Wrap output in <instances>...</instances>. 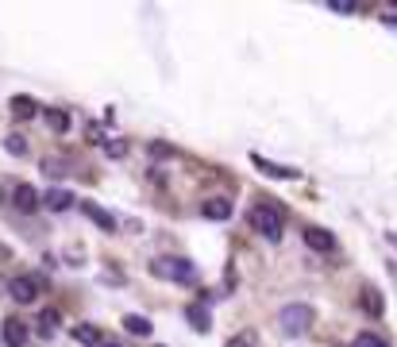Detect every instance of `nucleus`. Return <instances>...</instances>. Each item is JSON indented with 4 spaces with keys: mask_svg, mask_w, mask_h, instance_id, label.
<instances>
[{
    "mask_svg": "<svg viewBox=\"0 0 397 347\" xmlns=\"http://www.w3.org/2000/svg\"><path fill=\"white\" fill-rule=\"evenodd\" d=\"M150 274L162 278V282H178V286H193V282L201 278L189 259H155V263H150Z\"/></svg>",
    "mask_w": 397,
    "mask_h": 347,
    "instance_id": "f257e3e1",
    "label": "nucleus"
},
{
    "mask_svg": "<svg viewBox=\"0 0 397 347\" xmlns=\"http://www.w3.org/2000/svg\"><path fill=\"white\" fill-rule=\"evenodd\" d=\"M247 220H251V228L263 236V240H270V243H278L281 240V231H286V224H281V213L278 208H270V205H255L247 213Z\"/></svg>",
    "mask_w": 397,
    "mask_h": 347,
    "instance_id": "f03ea898",
    "label": "nucleus"
},
{
    "mask_svg": "<svg viewBox=\"0 0 397 347\" xmlns=\"http://www.w3.org/2000/svg\"><path fill=\"white\" fill-rule=\"evenodd\" d=\"M278 328L286 332V336H301V332H309L313 328V309L301 305V301L297 305H286L278 313Z\"/></svg>",
    "mask_w": 397,
    "mask_h": 347,
    "instance_id": "7ed1b4c3",
    "label": "nucleus"
},
{
    "mask_svg": "<svg viewBox=\"0 0 397 347\" xmlns=\"http://www.w3.org/2000/svg\"><path fill=\"white\" fill-rule=\"evenodd\" d=\"M8 298L20 301V305H31L35 298H39V278H31V274H20V278L8 282Z\"/></svg>",
    "mask_w": 397,
    "mask_h": 347,
    "instance_id": "20e7f679",
    "label": "nucleus"
},
{
    "mask_svg": "<svg viewBox=\"0 0 397 347\" xmlns=\"http://www.w3.org/2000/svg\"><path fill=\"white\" fill-rule=\"evenodd\" d=\"M81 213L89 216V220L97 224V228H104V231H116V216L108 213V208H100L97 201H81Z\"/></svg>",
    "mask_w": 397,
    "mask_h": 347,
    "instance_id": "39448f33",
    "label": "nucleus"
},
{
    "mask_svg": "<svg viewBox=\"0 0 397 347\" xmlns=\"http://www.w3.org/2000/svg\"><path fill=\"white\" fill-rule=\"evenodd\" d=\"M27 339H31L27 324L16 321V316H8V321H4V344H8V347H27Z\"/></svg>",
    "mask_w": 397,
    "mask_h": 347,
    "instance_id": "423d86ee",
    "label": "nucleus"
},
{
    "mask_svg": "<svg viewBox=\"0 0 397 347\" xmlns=\"http://www.w3.org/2000/svg\"><path fill=\"white\" fill-rule=\"evenodd\" d=\"M42 205L50 208V213H66V208H74L77 201H74V193L70 190H62V185H54V190H47V197H42Z\"/></svg>",
    "mask_w": 397,
    "mask_h": 347,
    "instance_id": "0eeeda50",
    "label": "nucleus"
},
{
    "mask_svg": "<svg viewBox=\"0 0 397 347\" xmlns=\"http://www.w3.org/2000/svg\"><path fill=\"white\" fill-rule=\"evenodd\" d=\"M185 321L193 324V332H208V328H212V316H208V305H205V301H193V305H185Z\"/></svg>",
    "mask_w": 397,
    "mask_h": 347,
    "instance_id": "6e6552de",
    "label": "nucleus"
},
{
    "mask_svg": "<svg viewBox=\"0 0 397 347\" xmlns=\"http://www.w3.org/2000/svg\"><path fill=\"white\" fill-rule=\"evenodd\" d=\"M39 193H35V185H16V193H12V205L20 208V213H35L39 208Z\"/></svg>",
    "mask_w": 397,
    "mask_h": 347,
    "instance_id": "1a4fd4ad",
    "label": "nucleus"
},
{
    "mask_svg": "<svg viewBox=\"0 0 397 347\" xmlns=\"http://www.w3.org/2000/svg\"><path fill=\"white\" fill-rule=\"evenodd\" d=\"M301 240H305L313 251H332V247H336L332 231H324V228H305V231H301Z\"/></svg>",
    "mask_w": 397,
    "mask_h": 347,
    "instance_id": "9d476101",
    "label": "nucleus"
},
{
    "mask_svg": "<svg viewBox=\"0 0 397 347\" xmlns=\"http://www.w3.org/2000/svg\"><path fill=\"white\" fill-rule=\"evenodd\" d=\"M201 213H205V220H228V216H232V201L228 197H208Z\"/></svg>",
    "mask_w": 397,
    "mask_h": 347,
    "instance_id": "9b49d317",
    "label": "nucleus"
},
{
    "mask_svg": "<svg viewBox=\"0 0 397 347\" xmlns=\"http://www.w3.org/2000/svg\"><path fill=\"white\" fill-rule=\"evenodd\" d=\"M59 324H62V316H59V309H42L39 313V324H35V328H39V336H54V332H59Z\"/></svg>",
    "mask_w": 397,
    "mask_h": 347,
    "instance_id": "f8f14e48",
    "label": "nucleus"
},
{
    "mask_svg": "<svg viewBox=\"0 0 397 347\" xmlns=\"http://www.w3.org/2000/svg\"><path fill=\"white\" fill-rule=\"evenodd\" d=\"M124 328L132 332V336H150V332H155V324H150L147 316H139V313H127L124 316Z\"/></svg>",
    "mask_w": 397,
    "mask_h": 347,
    "instance_id": "ddd939ff",
    "label": "nucleus"
},
{
    "mask_svg": "<svg viewBox=\"0 0 397 347\" xmlns=\"http://www.w3.org/2000/svg\"><path fill=\"white\" fill-rule=\"evenodd\" d=\"M74 339H77L81 347H100V332L93 328V324H77V328H74Z\"/></svg>",
    "mask_w": 397,
    "mask_h": 347,
    "instance_id": "4468645a",
    "label": "nucleus"
},
{
    "mask_svg": "<svg viewBox=\"0 0 397 347\" xmlns=\"http://www.w3.org/2000/svg\"><path fill=\"white\" fill-rule=\"evenodd\" d=\"M35 112H39V105H35L31 97H12V116H20V120H31Z\"/></svg>",
    "mask_w": 397,
    "mask_h": 347,
    "instance_id": "2eb2a0df",
    "label": "nucleus"
},
{
    "mask_svg": "<svg viewBox=\"0 0 397 347\" xmlns=\"http://www.w3.org/2000/svg\"><path fill=\"white\" fill-rule=\"evenodd\" d=\"M351 347H389V339L378 336V332H359V336L351 339Z\"/></svg>",
    "mask_w": 397,
    "mask_h": 347,
    "instance_id": "dca6fc26",
    "label": "nucleus"
},
{
    "mask_svg": "<svg viewBox=\"0 0 397 347\" xmlns=\"http://www.w3.org/2000/svg\"><path fill=\"white\" fill-rule=\"evenodd\" d=\"M47 124H50V132H66V128H70V116L66 112H62V108H47Z\"/></svg>",
    "mask_w": 397,
    "mask_h": 347,
    "instance_id": "f3484780",
    "label": "nucleus"
},
{
    "mask_svg": "<svg viewBox=\"0 0 397 347\" xmlns=\"http://www.w3.org/2000/svg\"><path fill=\"white\" fill-rule=\"evenodd\" d=\"M363 309H366L371 316H382V309H386V305H382V293H378V289H366V293H363Z\"/></svg>",
    "mask_w": 397,
    "mask_h": 347,
    "instance_id": "a211bd4d",
    "label": "nucleus"
},
{
    "mask_svg": "<svg viewBox=\"0 0 397 347\" xmlns=\"http://www.w3.org/2000/svg\"><path fill=\"white\" fill-rule=\"evenodd\" d=\"M255 166H263V170L274 174V178H297V170H290V166H274V162H266V158H258V155H255Z\"/></svg>",
    "mask_w": 397,
    "mask_h": 347,
    "instance_id": "6ab92c4d",
    "label": "nucleus"
},
{
    "mask_svg": "<svg viewBox=\"0 0 397 347\" xmlns=\"http://www.w3.org/2000/svg\"><path fill=\"white\" fill-rule=\"evenodd\" d=\"M4 151H8V155H16V158H24V155H27V139L12 132L8 139H4Z\"/></svg>",
    "mask_w": 397,
    "mask_h": 347,
    "instance_id": "aec40b11",
    "label": "nucleus"
},
{
    "mask_svg": "<svg viewBox=\"0 0 397 347\" xmlns=\"http://www.w3.org/2000/svg\"><path fill=\"white\" fill-rule=\"evenodd\" d=\"M228 347H258V336H255V332H240V336H232V339H228Z\"/></svg>",
    "mask_w": 397,
    "mask_h": 347,
    "instance_id": "412c9836",
    "label": "nucleus"
},
{
    "mask_svg": "<svg viewBox=\"0 0 397 347\" xmlns=\"http://www.w3.org/2000/svg\"><path fill=\"white\" fill-rule=\"evenodd\" d=\"M42 170H47L50 178H62V174H66V162H62V158H47V162H42Z\"/></svg>",
    "mask_w": 397,
    "mask_h": 347,
    "instance_id": "4be33fe9",
    "label": "nucleus"
},
{
    "mask_svg": "<svg viewBox=\"0 0 397 347\" xmlns=\"http://www.w3.org/2000/svg\"><path fill=\"white\" fill-rule=\"evenodd\" d=\"M104 155H108V158H124V155H127L124 139H112V143H104Z\"/></svg>",
    "mask_w": 397,
    "mask_h": 347,
    "instance_id": "5701e85b",
    "label": "nucleus"
},
{
    "mask_svg": "<svg viewBox=\"0 0 397 347\" xmlns=\"http://www.w3.org/2000/svg\"><path fill=\"white\" fill-rule=\"evenodd\" d=\"M328 8L339 12V16H351V12H359V4H351V0H332Z\"/></svg>",
    "mask_w": 397,
    "mask_h": 347,
    "instance_id": "b1692460",
    "label": "nucleus"
},
{
    "mask_svg": "<svg viewBox=\"0 0 397 347\" xmlns=\"http://www.w3.org/2000/svg\"><path fill=\"white\" fill-rule=\"evenodd\" d=\"M150 151H155L158 158H170V155H174V151H170V147H162V143H155V147H150Z\"/></svg>",
    "mask_w": 397,
    "mask_h": 347,
    "instance_id": "393cba45",
    "label": "nucleus"
},
{
    "mask_svg": "<svg viewBox=\"0 0 397 347\" xmlns=\"http://www.w3.org/2000/svg\"><path fill=\"white\" fill-rule=\"evenodd\" d=\"M100 347H124V344H100Z\"/></svg>",
    "mask_w": 397,
    "mask_h": 347,
    "instance_id": "a878e982",
    "label": "nucleus"
}]
</instances>
